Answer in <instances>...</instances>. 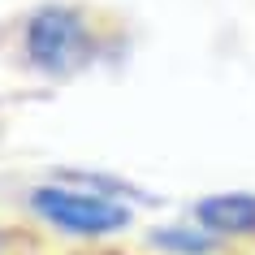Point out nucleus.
Wrapping results in <instances>:
<instances>
[{"label": "nucleus", "instance_id": "obj_2", "mask_svg": "<svg viewBox=\"0 0 255 255\" xmlns=\"http://www.w3.org/2000/svg\"><path fill=\"white\" fill-rule=\"evenodd\" d=\"M26 212L35 221H43L48 229L65 234V238L82 242H100V238H117L134 225V208L121 199H108L100 190H82V186H61V182H43V186L26 190Z\"/></svg>", "mask_w": 255, "mask_h": 255}, {"label": "nucleus", "instance_id": "obj_3", "mask_svg": "<svg viewBox=\"0 0 255 255\" xmlns=\"http://www.w3.org/2000/svg\"><path fill=\"white\" fill-rule=\"evenodd\" d=\"M190 221H199L234 247L255 242V190H212L190 203Z\"/></svg>", "mask_w": 255, "mask_h": 255}, {"label": "nucleus", "instance_id": "obj_4", "mask_svg": "<svg viewBox=\"0 0 255 255\" xmlns=\"http://www.w3.org/2000/svg\"><path fill=\"white\" fill-rule=\"evenodd\" d=\"M147 247L151 251H164V255H229L234 251V242H225L221 234H212V229H203L199 221L151 229Z\"/></svg>", "mask_w": 255, "mask_h": 255}, {"label": "nucleus", "instance_id": "obj_5", "mask_svg": "<svg viewBox=\"0 0 255 255\" xmlns=\"http://www.w3.org/2000/svg\"><path fill=\"white\" fill-rule=\"evenodd\" d=\"M13 234H9V229H0V255H9V251H13Z\"/></svg>", "mask_w": 255, "mask_h": 255}, {"label": "nucleus", "instance_id": "obj_1", "mask_svg": "<svg viewBox=\"0 0 255 255\" xmlns=\"http://www.w3.org/2000/svg\"><path fill=\"white\" fill-rule=\"evenodd\" d=\"M126 39L117 13L91 0H35L0 22V61L39 82H78Z\"/></svg>", "mask_w": 255, "mask_h": 255}]
</instances>
